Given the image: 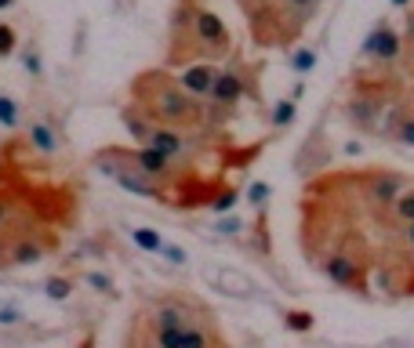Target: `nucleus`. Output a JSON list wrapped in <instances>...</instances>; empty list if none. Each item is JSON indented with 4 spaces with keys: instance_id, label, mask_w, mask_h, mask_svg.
Instances as JSON below:
<instances>
[{
    "instance_id": "nucleus-26",
    "label": "nucleus",
    "mask_w": 414,
    "mask_h": 348,
    "mask_svg": "<svg viewBox=\"0 0 414 348\" xmlns=\"http://www.w3.org/2000/svg\"><path fill=\"white\" fill-rule=\"evenodd\" d=\"M22 315L18 312H11V308H0V323H18Z\"/></svg>"
},
{
    "instance_id": "nucleus-19",
    "label": "nucleus",
    "mask_w": 414,
    "mask_h": 348,
    "mask_svg": "<svg viewBox=\"0 0 414 348\" xmlns=\"http://www.w3.org/2000/svg\"><path fill=\"white\" fill-rule=\"evenodd\" d=\"M291 69H295V73H309V69H316V51H309V47L295 51V58H291Z\"/></svg>"
},
{
    "instance_id": "nucleus-8",
    "label": "nucleus",
    "mask_w": 414,
    "mask_h": 348,
    "mask_svg": "<svg viewBox=\"0 0 414 348\" xmlns=\"http://www.w3.org/2000/svg\"><path fill=\"white\" fill-rule=\"evenodd\" d=\"M120 120H124V128L131 131V138L138 142V145H149V138L156 135V123L153 120H146L138 109H131V106H124L120 109Z\"/></svg>"
},
{
    "instance_id": "nucleus-30",
    "label": "nucleus",
    "mask_w": 414,
    "mask_h": 348,
    "mask_svg": "<svg viewBox=\"0 0 414 348\" xmlns=\"http://www.w3.org/2000/svg\"><path fill=\"white\" fill-rule=\"evenodd\" d=\"M410 4V0H393V8H407Z\"/></svg>"
},
{
    "instance_id": "nucleus-10",
    "label": "nucleus",
    "mask_w": 414,
    "mask_h": 348,
    "mask_svg": "<svg viewBox=\"0 0 414 348\" xmlns=\"http://www.w3.org/2000/svg\"><path fill=\"white\" fill-rule=\"evenodd\" d=\"M131 240H135L138 250H146V254H160V247H164V236L156 232V229H146V225H138L131 232Z\"/></svg>"
},
{
    "instance_id": "nucleus-32",
    "label": "nucleus",
    "mask_w": 414,
    "mask_h": 348,
    "mask_svg": "<svg viewBox=\"0 0 414 348\" xmlns=\"http://www.w3.org/2000/svg\"><path fill=\"white\" fill-rule=\"evenodd\" d=\"M410 262H414V250H410Z\"/></svg>"
},
{
    "instance_id": "nucleus-6",
    "label": "nucleus",
    "mask_w": 414,
    "mask_h": 348,
    "mask_svg": "<svg viewBox=\"0 0 414 348\" xmlns=\"http://www.w3.org/2000/svg\"><path fill=\"white\" fill-rule=\"evenodd\" d=\"M218 73H222V69L214 66V62H200V66L193 62V66H185V73H182L178 80H182V87H185L189 94H193V99L207 102V99H211V91H214Z\"/></svg>"
},
{
    "instance_id": "nucleus-12",
    "label": "nucleus",
    "mask_w": 414,
    "mask_h": 348,
    "mask_svg": "<svg viewBox=\"0 0 414 348\" xmlns=\"http://www.w3.org/2000/svg\"><path fill=\"white\" fill-rule=\"evenodd\" d=\"M312 312H302V308H291V312H283V327L295 330V334H309L312 330Z\"/></svg>"
},
{
    "instance_id": "nucleus-22",
    "label": "nucleus",
    "mask_w": 414,
    "mask_h": 348,
    "mask_svg": "<svg viewBox=\"0 0 414 348\" xmlns=\"http://www.w3.org/2000/svg\"><path fill=\"white\" fill-rule=\"evenodd\" d=\"M233 203H236V189H222V193L214 196V203H211V207H214L218 214H226V211H233Z\"/></svg>"
},
{
    "instance_id": "nucleus-11",
    "label": "nucleus",
    "mask_w": 414,
    "mask_h": 348,
    "mask_svg": "<svg viewBox=\"0 0 414 348\" xmlns=\"http://www.w3.org/2000/svg\"><path fill=\"white\" fill-rule=\"evenodd\" d=\"M18 123H22V109H18V102L11 99V94H4V91H0V128H18Z\"/></svg>"
},
{
    "instance_id": "nucleus-17",
    "label": "nucleus",
    "mask_w": 414,
    "mask_h": 348,
    "mask_svg": "<svg viewBox=\"0 0 414 348\" xmlns=\"http://www.w3.org/2000/svg\"><path fill=\"white\" fill-rule=\"evenodd\" d=\"M396 142L400 145H414V113H400V123H396Z\"/></svg>"
},
{
    "instance_id": "nucleus-2",
    "label": "nucleus",
    "mask_w": 414,
    "mask_h": 348,
    "mask_svg": "<svg viewBox=\"0 0 414 348\" xmlns=\"http://www.w3.org/2000/svg\"><path fill=\"white\" fill-rule=\"evenodd\" d=\"M233 55V33L200 0H178L171 15L168 66H193V58L218 62Z\"/></svg>"
},
{
    "instance_id": "nucleus-9",
    "label": "nucleus",
    "mask_w": 414,
    "mask_h": 348,
    "mask_svg": "<svg viewBox=\"0 0 414 348\" xmlns=\"http://www.w3.org/2000/svg\"><path fill=\"white\" fill-rule=\"evenodd\" d=\"M44 243L40 240H33V236H26L22 243H15L11 247V265H37L40 258H44Z\"/></svg>"
},
{
    "instance_id": "nucleus-14",
    "label": "nucleus",
    "mask_w": 414,
    "mask_h": 348,
    "mask_svg": "<svg viewBox=\"0 0 414 348\" xmlns=\"http://www.w3.org/2000/svg\"><path fill=\"white\" fill-rule=\"evenodd\" d=\"M393 214H396V221H403V225H410V221H414V189H407V193H400V200L393 203Z\"/></svg>"
},
{
    "instance_id": "nucleus-31",
    "label": "nucleus",
    "mask_w": 414,
    "mask_h": 348,
    "mask_svg": "<svg viewBox=\"0 0 414 348\" xmlns=\"http://www.w3.org/2000/svg\"><path fill=\"white\" fill-rule=\"evenodd\" d=\"M4 265H8V262H4V247H0V269H4Z\"/></svg>"
},
{
    "instance_id": "nucleus-13",
    "label": "nucleus",
    "mask_w": 414,
    "mask_h": 348,
    "mask_svg": "<svg viewBox=\"0 0 414 348\" xmlns=\"http://www.w3.org/2000/svg\"><path fill=\"white\" fill-rule=\"evenodd\" d=\"M295 113H298V109H295L291 99H280V102L273 106V116H269L273 128H291V123H295Z\"/></svg>"
},
{
    "instance_id": "nucleus-29",
    "label": "nucleus",
    "mask_w": 414,
    "mask_h": 348,
    "mask_svg": "<svg viewBox=\"0 0 414 348\" xmlns=\"http://www.w3.org/2000/svg\"><path fill=\"white\" fill-rule=\"evenodd\" d=\"M11 4H15V0H0V11H8Z\"/></svg>"
},
{
    "instance_id": "nucleus-25",
    "label": "nucleus",
    "mask_w": 414,
    "mask_h": 348,
    "mask_svg": "<svg viewBox=\"0 0 414 348\" xmlns=\"http://www.w3.org/2000/svg\"><path fill=\"white\" fill-rule=\"evenodd\" d=\"M403 40H407V47H414V11L407 15V26H403Z\"/></svg>"
},
{
    "instance_id": "nucleus-20",
    "label": "nucleus",
    "mask_w": 414,
    "mask_h": 348,
    "mask_svg": "<svg viewBox=\"0 0 414 348\" xmlns=\"http://www.w3.org/2000/svg\"><path fill=\"white\" fill-rule=\"evenodd\" d=\"M70 291H73L70 279H48V298H51V301H66Z\"/></svg>"
},
{
    "instance_id": "nucleus-15",
    "label": "nucleus",
    "mask_w": 414,
    "mask_h": 348,
    "mask_svg": "<svg viewBox=\"0 0 414 348\" xmlns=\"http://www.w3.org/2000/svg\"><path fill=\"white\" fill-rule=\"evenodd\" d=\"M18 47V33H15V26L8 22H0V58H11Z\"/></svg>"
},
{
    "instance_id": "nucleus-5",
    "label": "nucleus",
    "mask_w": 414,
    "mask_h": 348,
    "mask_svg": "<svg viewBox=\"0 0 414 348\" xmlns=\"http://www.w3.org/2000/svg\"><path fill=\"white\" fill-rule=\"evenodd\" d=\"M204 279L211 283L214 291L229 294V298H254V294H258V283L247 279V276H244V272H236V269L207 265V269H204Z\"/></svg>"
},
{
    "instance_id": "nucleus-28",
    "label": "nucleus",
    "mask_w": 414,
    "mask_h": 348,
    "mask_svg": "<svg viewBox=\"0 0 414 348\" xmlns=\"http://www.w3.org/2000/svg\"><path fill=\"white\" fill-rule=\"evenodd\" d=\"M302 94H305V84L298 80V84H295V91H291V102H298V99H302Z\"/></svg>"
},
{
    "instance_id": "nucleus-18",
    "label": "nucleus",
    "mask_w": 414,
    "mask_h": 348,
    "mask_svg": "<svg viewBox=\"0 0 414 348\" xmlns=\"http://www.w3.org/2000/svg\"><path fill=\"white\" fill-rule=\"evenodd\" d=\"M22 66H26V73L33 77V80H40V77H44V66H40L37 47H26V51H22Z\"/></svg>"
},
{
    "instance_id": "nucleus-24",
    "label": "nucleus",
    "mask_w": 414,
    "mask_h": 348,
    "mask_svg": "<svg viewBox=\"0 0 414 348\" xmlns=\"http://www.w3.org/2000/svg\"><path fill=\"white\" fill-rule=\"evenodd\" d=\"M218 232H222V236H240V221H236V218H222V221H218Z\"/></svg>"
},
{
    "instance_id": "nucleus-27",
    "label": "nucleus",
    "mask_w": 414,
    "mask_h": 348,
    "mask_svg": "<svg viewBox=\"0 0 414 348\" xmlns=\"http://www.w3.org/2000/svg\"><path fill=\"white\" fill-rule=\"evenodd\" d=\"M403 240H407V247L414 250V221H410V225H403Z\"/></svg>"
},
{
    "instance_id": "nucleus-3",
    "label": "nucleus",
    "mask_w": 414,
    "mask_h": 348,
    "mask_svg": "<svg viewBox=\"0 0 414 348\" xmlns=\"http://www.w3.org/2000/svg\"><path fill=\"white\" fill-rule=\"evenodd\" d=\"M240 99L262 102V91H258V80L247 77V66H244V62H233V66H226V69L218 73L214 91H211L207 102H218V106H226V109H236Z\"/></svg>"
},
{
    "instance_id": "nucleus-1",
    "label": "nucleus",
    "mask_w": 414,
    "mask_h": 348,
    "mask_svg": "<svg viewBox=\"0 0 414 348\" xmlns=\"http://www.w3.org/2000/svg\"><path fill=\"white\" fill-rule=\"evenodd\" d=\"M131 109H138L146 120H153L156 128H171L185 135H200V131H218L211 128L207 102L193 99L178 77L168 69H146L131 80Z\"/></svg>"
},
{
    "instance_id": "nucleus-23",
    "label": "nucleus",
    "mask_w": 414,
    "mask_h": 348,
    "mask_svg": "<svg viewBox=\"0 0 414 348\" xmlns=\"http://www.w3.org/2000/svg\"><path fill=\"white\" fill-rule=\"evenodd\" d=\"M87 283H91V287L99 291V294H109V291H113V279L102 276V272H87Z\"/></svg>"
},
{
    "instance_id": "nucleus-4",
    "label": "nucleus",
    "mask_w": 414,
    "mask_h": 348,
    "mask_svg": "<svg viewBox=\"0 0 414 348\" xmlns=\"http://www.w3.org/2000/svg\"><path fill=\"white\" fill-rule=\"evenodd\" d=\"M360 55L371 58L374 66H389V62H396V58L403 55V44H400L396 29H393L389 22H378V26L371 29V37L364 40V51H360Z\"/></svg>"
},
{
    "instance_id": "nucleus-16",
    "label": "nucleus",
    "mask_w": 414,
    "mask_h": 348,
    "mask_svg": "<svg viewBox=\"0 0 414 348\" xmlns=\"http://www.w3.org/2000/svg\"><path fill=\"white\" fill-rule=\"evenodd\" d=\"M160 258L168 262V265H175V269H182V265H189V254L178 247V243H171V240H164V247H160Z\"/></svg>"
},
{
    "instance_id": "nucleus-7",
    "label": "nucleus",
    "mask_w": 414,
    "mask_h": 348,
    "mask_svg": "<svg viewBox=\"0 0 414 348\" xmlns=\"http://www.w3.org/2000/svg\"><path fill=\"white\" fill-rule=\"evenodd\" d=\"M26 145H33L40 156H51V152H58L62 138L51 128V120H33V123H29V131H26Z\"/></svg>"
},
{
    "instance_id": "nucleus-21",
    "label": "nucleus",
    "mask_w": 414,
    "mask_h": 348,
    "mask_svg": "<svg viewBox=\"0 0 414 348\" xmlns=\"http://www.w3.org/2000/svg\"><path fill=\"white\" fill-rule=\"evenodd\" d=\"M247 200H251L254 207H266V203H269V185H266V181H254V185L247 189Z\"/></svg>"
}]
</instances>
